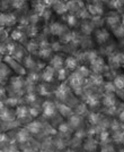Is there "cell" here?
<instances>
[{"label": "cell", "mask_w": 124, "mask_h": 152, "mask_svg": "<svg viewBox=\"0 0 124 152\" xmlns=\"http://www.w3.org/2000/svg\"><path fill=\"white\" fill-rule=\"evenodd\" d=\"M98 135V140L102 144H110V141L112 140V137L110 136V133L107 131H100Z\"/></svg>", "instance_id": "21"}, {"label": "cell", "mask_w": 124, "mask_h": 152, "mask_svg": "<svg viewBox=\"0 0 124 152\" xmlns=\"http://www.w3.org/2000/svg\"><path fill=\"white\" fill-rule=\"evenodd\" d=\"M23 32L20 31V30H14V31L12 32V39L14 40V41H20L22 40V38H23Z\"/></svg>", "instance_id": "33"}, {"label": "cell", "mask_w": 124, "mask_h": 152, "mask_svg": "<svg viewBox=\"0 0 124 152\" xmlns=\"http://www.w3.org/2000/svg\"><path fill=\"white\" fill-rule=\"evenodd\" d=\"M6 103L8 104V107H17L18 100L17 98H8L6 100Z\"/></svg>", "instance_id": "38"}, {"label": "cell", "mask_w": 124, "mask_h": 152, "mask_svg": "<svg viewBox=\"0 0 124 152\" xmlns=\"http://www.w3.org/2000/svg\"><path fill=\"white\" fill-rule=\"evenodd\" d=\"M42 152H46V151H42Z\"/></svg>", "instance_id": "59"}, {"label": "cell", "mask_w": 124, "mask_h": 152, "mask_svg": "<svg viewBox=\"0 0 124 152\" xmlns=\"http://www.w3.org/2000/svg\"><path fill=\"white\" fill-rule=\"evenodd\" d=\"M120 152H124V149H121V150H120Z\"/></svg>", "instance_id": "55"}, {"label": "cell", "mask_w": 124, "mask_h": 152, "mask_svg": "<svg viewBox=\"0 0 124 152\" xmlns=\"http://www.w3.org/2000/svg\"><path fill=\"white\" fill-rule=\"evenodd\" d=\"M67 152H74V151H72V150H68Z\"/></svg>", "instance_id": "56"}, {"label": "cell", "mask_w": 124, "mask_h": 152, "mask_svg": "<svg viewBox=\"0 0 124 152\" xmlns=\"http://www.w3.org/2000/svg\"><path fill=\"white\" fill-rule=\"evenodd\" d=\"M97 57H98V55H97V52L95 50H89V51H87V52H85V58H86L89 63H92V61L95 60Z\"/></svg>", "instance_id": "30"}, {"label": "cell", "mask_w": 124, "mask_h": 152, "mask_svg": "<svg viewBox=\"0 0 124 152\" xmlns=\"http://www.w3.org/2000/svg\"><path fill=\"white\" fill-rule=\"evenodd\" d=\"M6 20H7V14L0 13V28L6 26Z\"/></svg>", "instance_id": "41"}, {"label": "cell", "mask_w": 124, "mask_h": 152, "mask_svg": "<svg viewBox=\"0 0 124 152\" xmlns=\"http://www.w3.org/2000/svg\"><path fill=\"white\" fill-rule=\"evenodd\" d=\"M88 121H89V123L92 125H98L99 123H100V121H102V118H100V115L99 114L92 113V114L88 115Z\"/></svg>", "instance_id": "25"}, {"label": "cell", "mask_w": 124, "mask_h": 152, "mask_svg": "<svg viewBox=\"0 0 124 152\" xmlns=\"http://www.w3.org/2000/svg\"><path fill=\"white\" fill-rule=\"evenodd\" d=\"M121 65H123L124 66V51L121 53Z\"/></svg>", "instance_id": "52"}, {"label": "cell", "mask_w": 124, "mask_h": 152, "mask_svg": "<svg viewBox=\"0 0 124 152\" xmlns=\"http://www.w3.org/2000/svg\"><path fill=\"white\" fill-rule=\"evenodd\" d=\"M28 137H30V134H28V131L26 128H23V129L18 131V133L16 135V140L18 141L19 143H25L28 140Z\"/></svg>", "instance_id": "20"}, {"label": "cell", "mask_w": 124, "mask_h": 152, "mask_svg": "<svg viewBox=\"0 0 124 152\" xmlns=\"http://www.w3.org/2000/svg\"><path fill=\"white\" fill-rule=\"evenodd\" d=\"M74 20H76L74 16V15H71V17H69V19H68L69 24H70V25H71V24H74Z\"/></svg>", "instance_id": "51"}, {"label": "cell", "mask_w": 124, "mask_h": 152, "mask_svg": "<svg viewBox=\"0 0 124 152\" xmlns=\"http://www.w3.org/2000/svg\"><path fill=\"white\" fill-rule=\"evenodd\" d=\"M58 0H43V4L44 6H52V5H54Z\"/></svg>", "instance_id": "46"}, {"label": "cell", "mask_w": 124, "mask_h": 152, "mask_svg": "<svg viewBox=\"0 0 124 152\" xmlns=\"http://www.w3.org/2000/svg\"><path fill=\"white\" fill-rule=\"evenodd\" d=\"M90 68L94 72V74H100L105 68V61L102 57H97L95 60L90 63Z\"/></svg>", "instance_id": "5"}, {"label": "cell", "mask_w": 124, "mask_h": 152, "mask_svg": "<svg viewBox=\"0 0 124 152\" xmlns=\"http://www.w3.org/2000/svg\"><path fill=\"white\" fill-rule=\"evenodd\" d=\"M15 114L12 113L10 109H8V108H5L4 110H1L0 111V119L4 121H12L15 119Z\"/></svg>", "instance_id": "10"}, {"label": "cell", "mask_w": 124, "mask_h": 152, "mask_svg": "<svg viewBox=\"0 0 124 152\" xmlns=\"http://www.w3.org/2000/svg\"><path fill=\"white\" fill-rule=\"evenodd\" d=\"M123 129H124V126H123Z\"/></svg>", "instance_id": "60"}, {"label": "cell", "mask_w": 124, "mask_h": 152, "mask_svg": "<svg viewBox=\"0 0 124 152\" xmlns=\"http://www.w3.org/2000/svg\"><path fill=\"white\" fill-rule=\"evenodd\" d=\"M105 91H106V93H115V92H116V89H115V86H114L113 82L106 83Z\"/></svg>", "instance_id": "37"}, {"label": "cell", "mask_w": 124, "mask_h": 152, "mask_svg": "<svg viewBox=\"0 0 124 152\" xmlns=\"http://www.w3.org/2000/svg\"><path fill=\"white\" fill-rule=\"evenodd\" d=\"M97 144H98V142H97L96 140L89 139L86 143H85V150H86V151H89V152L94 151V150H96Z\"/></svg>", "instance_id": "23"}, {"label": "cell", "mask_w": 124, "mask_h": 152, "mask_svg": "<svg viewBox=\"0 0 124 152\" xmlns=\"http://www.w3.org/2000/svg\"><path fill=\"white\" fill-rule=\"evenodd\" d=\"M7 152H18V149H17V146L14 145V144H10V145L8 146V150Z\"/></svg>", "instance_id": "47"}, {"label": "cell", "mask_w": 124, "mask_h": 152, "mask_svg": "<svg viewBox=\"0 0 124 152\" xmlns=\"http://www.w3.org/2000/svg\"><path fill=\"white\" fill-rule=\"evenodd\" d=\"M38 55H40L41 58L45 59V58H48L51 56V49H50L46 45H41V48H40V50H38Z\"/></svg>", "instance_id": "24"}, {"label": "cell", "mask_w": 124, "mask_h": 152, "mask_svg": "<svg viewBox=\"0 0 124 152\" xmlns=\"http://www.w3.org/2000/svg\"><path fill=\"white\" fill-rule=\"evenodd\" d=\"M112 140L116 143V144H124V129L115 131L112 134Z\"/></svg>", "instance_id": "15"}, {"label": "cell", "mask_w": 124, "mask_h": 152, "mask_svg": "<svg viewBox=\"0 0 124 152\" xmlns=\"http://www.w3.org/2000/svg\"><path fill=\"white\" fill-rule=\"evenodd\" d=\"M113 84L118 91L124 92V74H120V75L115 76L113 80Z\"/></svg>", "instance_id": "12"}, {"label": "cell", "mask_w": 124, "mask_h": 152, "mask_svg": "<svg viewBox=\"0 0 124 152\" xmlns=\"http://www.w3.org/2000/svg\"><path fill=\"white\" fill-rule=\"evenodd\" d=\"M63 64H64L63 58L61 56H59V55H56V56H53V58H52L50 66H52L54 69H60V68H62Z\"/></svg>", "instance_id": "17"}, {"label": "cell", "mask_w": 124, "mask_h": 152, "mask_svg": "<svg viewBox=\"0 0 124 152\" xmlns=\"http://www.w3.org/2000/svg\"><path fill=\"white\" fill-rule=\"evenodd\" d=\"M26 129L28 131V133L37 134V133H40V131L42 129V124H41L40 121H32V123H30V124L27 125Z\"/></svg>", "instance_id": "14"}, {"label": "cell", "mask_w": 124, "mask_h": 152, "mask_svg": "<svg viewBox=\"0 0 124 152\" xmlns=\"http://www.w3.org/2000/svg\"><path fill=\"white\" fill-rule=\"evenodd\" d=\"M124 0H112V5L114 6V8H121L123 6Z\"/></svg>", "instance_id": "42"}, {"label": "cell", "mask_w": 124, "mask_h": 152, "mask_svg": "<svg viewBox=\"0 0 124 152\" xmlns=\"http://www.w3.org/2000/svg\"><path fill=\"white\" fill-rule=\"evenodd\" d=\"M5 108H6V103H5V101H2V100L0 99V111L4 110Z\"/></svg>", "instance_id": "50"}, {"label": "cell", "mask_w": 124, "mask_h": 152, "mask_svg": "<svg viewBox=\"0 0 124 152\" xmlns=\"http://www.w3.org/2000/svg\"><path fill=\"white\" fill-rule=\"evenodd\" d=\"M100 152H116V151H115V148L112 145V144H105V145L102 148Z\"/></svg>", "instance_id": "40"}, {"label": "cell", "mask_w": 124, "mask_h": 152, "mask_svg": "<svg viewBox=\"0 0 124 152\" xmlns=\"http://www.w3.org/2000/svg\"><path fill=\"white\" fill-rule=\"evenodd\" d=\"M58 110L60 111V114L63 116V117H70L72 115V109L71 107H69L64 103H59L58 104Z\"/></svg>", "instance_id": "18"}, {"label": "cell", "mask_w": 124, "mask_h": 152, "mask_svg": "<svg viewBox=\"0 0 124 152\" xmlns=\"http://www.w3.org/2000/svg\"><path fill=\"white\" fill-rule=\"evenodd\" d=\"M12 7L15 8H20L24 4V0H12Z\"/></svg>", "instance_id": "45"}, {"label": "cell", "mask_w": 124, "mask_h": 152, "mask_svg": "<svg viewBox=\"0 0 124 152\" xmlns=\"http://www.w3.org/2000/svg\"><path fill=\"white\" fill-rule=\"evenodd\" d=\"M64 65H66V68L70 70H74L78 67V59L74 56H69L66 58L64 60Z\"/></svg>", "instance_id": "13"}, {"label": "cell", "mask_w": 124, "mask_h": 152, "mask_svg": "<svg viewBox=\"0 0 124 152\" xmlns=\"http://www.w3.org/2000/svg\"><path fill=\"white\" fill-rule=\"evenodd\" d=\"M51 31H52V33H53L54 35H60V34L63 33L64 28H63V26L60 25V24L54 23V24H52V26H51Z\"/></svg>", "instance_id": "28"}, {"label": "cell", "mask_w": 124, "mask_h": 152, "mask_svg": "<svg viewBox=\"0 0 124 152\" xmlns=\"http://www.w3.org/2000/svg\"><path fill=\"white\" fill-rule=\"evenodd\" d=\"M114 31V33H115V37H118V38L122 39L124 38V25H121L118 26L115 30H113Z\"/></svg>", "instance_id": "36"}, {"label": "cell", "mask_w": 124, "mask_h": 152, "mask_svg": "<svg viewBox=\"0 0 124 152\" xmlns=\"http://www.w3.org/2000/svg\"><path fill=\"white\" fill-rule=\"evenodd\" d=\"M106 24L110 28L115 30L118 26L122 24V17L116 12H111L106 16Z\"/></svg>", "instance_id": "2"}, {"label": "cell", "mask_w": 124, "mask_h": 152, "mask_svg": "<svg viewBox=\"0 0 124 152\" xmlns=\"http://www.w3.org/2000/svg\"><path fill=\"white\" fill-rule=\"evenodd\" d=\"M10 85H12V88L15 91H20V90L24 88L25 85V81L23 80V77H20V76H16V77H14L12 78V82H10Z\"/></svg>", "instance_id": "11"}, {"label": "cell", "mask_w": 124, "mask_h": 152, "mask_svg": "<svg viewBox=\"0 0 124 152\" xmlns=\"http://www.w3.org/2000/svg\"><path fill=\"white\" fill-rule=\"evenodd\" d=\"M118 121H121L122 124H124V109L118 113Z\"/></svg>", "instance_id": "48"}, {"label": "cell", "mask_w": 124, "mask_h": 152, "mask_svg": "<svg viewBox=\"0 0 124 152\" xmlns=\"http://www.w3.org/2000/svg\"><path fill=\"white\" fill-rule=\"evenodd\" d=\"M0 152H4V151H2V150H1V149H0Z\"/></svg>", "instance_id": "57"}, {"label": "cell", "mask_w": 124, "mask_h": 152, "mask_svg": "<svg viewBox=\"0 0 124 152\" xmlns=\"http://www.w3.org/2000/svg\"><path fill=\"white\" fill-rule=\"evenodd\" d=\"M123 99H124V93H123Z\"/></svg>", "instance_id": "58"}, {"label": "cell", "mask_w": 124, "mask_h": 152, "mask_svg": "<svg viewBox=\"0 0 124 152\" xmlns=\"http://www.w3.org/2000/svg\"><path fill=\"white\" fill-rule=\"evenodd\" d=\"M24 64H25V67L31 69L35 66V61H33V59L31 58V56H27V57H24Z\"/></svg>", "instance_id": "35"}, {"label": "cell", "mask_w": 124, "mask_h": 152, "mask_svg": "<svg viewBox=\"0 0 124 152\" xmlns=\"http://www.w3.org/2000/svg\"><path fill=\"white\" fill-rule=\"evenodd\" d=\"M68 93H69V86L67 84H64V83H62L56 91V98H59V99H61V100H64V99L67 98Z\"/></svg>", "instance_id": "9"}, {"label": "cell", "mask_w": 124, "mask_h": 152, "mask_svg": "<svg viewBox=\"0 0 124 152\" xmlns=\"http://www.w3.org/2000/svg\"><path fill=\"white\" fill-rule=\"evenodd\" d=\"M77 72H78L84 78H86V77H88V76L90 75V70H89V68L86 67V66H80V67H78V70H77Z\"/></svg>", "instance_id": "31"}, {"label": "cell", "mask_w": 124, "mask_h": 152, "mask_svg": "<svg viewBox=\"0 0 124 152\" xmlns=\"http://www.w3.org/2000/svg\"><path fill=\"white\" fill-rule=\"evenodd\" d=\"M54 73H56V70H54V68L52 67V66H46L45 68L43 69V72H42V75H41V77H42V80H43L44 82H52L53 81V77H54Z\"/></svg>", "instance_id": "8"}, {"label": "cell", "mask_w": 124, "mask_h": 152, "mask_svg": "<svg viewBox=\"0 0 124 152\" xmlns=\"http://www.w3.org/2000/svg\"><path fill=\"white\" fill-rule=\"evenodd\" d=\"M122 25H124V15L122 16Z\"/></svg>", "instance_id": "54"}, {"label": "cell", "mask_w": 124, "mask_h": 152, "mask_svg": "<svg viewBox=\"0 0 124 152\" xmlns=\"http://www.w3.org/2000/svg\"><path fill=\"white\" fill-rule=\"evenodd\" d=\"M17 18L14 14H7V20H6V26H12L16 24Z\"/></svg>", "instance_id": "32"}, {"label": "cell", "mask_w": 124, "mask_h": 152, "mask_svg": "<svg viewBox=\"0 0 124 152\" xmlns=\"http://www.w3.org/2000/svg\"><path fill=\"white\" fill-rule=\"evenodd\" d=\"M5 60H6V64L7 65H9V67L14 69L16 73H19L20 75H24L25 74V68L24 67H22L18 63H17V60H15L12 56H5Z\"/></svg>", "instance_id": "4"}, {"label": "cell", "mask_w": 124, "mask_h": 152, "mask_svg": "<svg viewBox=\"0 0 124 152\" xmlns=\"http://www.w3.org/2000/svg\"><path fill=\"white\" fill-rule=\"evenodd\" d=\"M6 95V90H5V88L0 84V98H2V96H5Z\"/></svg>", "instance_id": "49"}, {"label": "cell", "mask_w": 124, "mask_h": 152, "mask_svg": "<svg viewBox=\"0 0 124 152\" xmlns=\"http://www.w3.org/2000/svg\"><path fill=\"white\" fill-rule=\"evenodd\" d=\"M42 111L45 117H53L56 113V106L54 102L46 100L44 101L43 106H42Z\"/></svg>", "instance_id": "3"}, {"label": "cell", "mask_w": 124, "mask_h": 152, "mask_svg": "<svg viewBox=\"0 0 124 152\" xmlns=\"http://www.w3.org/2000/svg\"><path fill=\"white\" fill-rule=\"evenodd\" d=\"M68 77V70L67 68H60V69H58V80H60V81H63V80H66Z\"/></svg>", "instance_id": "34"}, {"label": "cell", "mask_w": 124, "mask_h": 152, "mask_svg": "<svg viewBox=\"0 0 124 152\" xmlns=\"http://www.w3.org/2000/svg\"><path fill=\"white\" fill-rule=\"evenodd\" d=\"M85 101H86L87 106H89V107H96L99 103V100H98V98H97V95L92 94V93L87 94Z\"/></svg>", "instance_id": "19"}, {"label": "cell", "mask_w": 124, "mask_h": 152, "mask_svg": "<svg viewBox=\"0 0 124 152\" xmlns=\"http://www.w3.org/2000/svg\"><path fill=\"white\" fill-rule=\"evenodd\" d=\"M95 39H96V41L98 42L99 45H104L110 39V32L105 30V28H99V30L96 31Z\"/></svg>", "instance_id": "7"}, {"label": "cell", "mask_w": 124, "mask_h": 152, "mask_svg": "<svg viewBox=\"0 0 124 152\" xmlns=\"http://www.w3.org/2000/svg\"><path fill=\"white\" fill-rule=\"evenodd\" d=\"M8 72H9V68L7 67L5 64H1L0 65V81L6 80L7 76H8Z\"/></svg>", "instance_id": "29"}, {"label": "cell", "mask_w": 124, "mask_h": 152, "mask_svg": "<svg viewBox=\"0 0 124 152\" xmlns=\"http://www.w3.org/2000/svg\"><path fill=\"white\" fill-rule=\"evenodd\" d=\"M84 82H85V78H84L78 72H74L71 75L69 76V84H70V88L74 90V92L77 93V94H80Z\"/></svg>", "instance_id": "1"}, {"label": "cell", "mask_w": 124, "mask_h": 152, "mask_svg": "<svg viewBox=\"0 0 124 152\" xmlns=\"http://www.w3.org/2000/svg\"><path fill=\"white\" fill-rule=\"evenodd\" d=\"M1 64H2V56L0 55V65H1Z\"/></svg>", "instance_id": "53"}, {"label": "cell", "mask_w": 124, "mask_h": 152, "mask_svg": "<svg viewBox=\"0 0 124 152\" xmlns=\"http://www.w3.org/2000/svg\"><path fill=\"white\" fill-rule=\"evenodd\" d=\"M110 64L113 67H118L121 65V53H113L110 56Z\"/></svg>", "instance_id": "22"}, {"label": "cell", "mask_w": 124, "mask_h": 152, "mask_svg": "<svg viewBox=\"0 0 124 152\" xmlns=\"http://www.w3.org/2000/svg\"><path fill=\"white\" fill-rule=\"evenodd\" d=\"M58 129H59V132H60V133L64 134V133H67V132H69L70 126H69L68 124H60Z\"/></svg>", "instance_id": "39"}, {"label": "cell", "mask_w": 124, "mask_h": 152, "mask_svg": "<svg viewBox=\"0 0 124 152\" xmlns=\"http://www.w3.org/2000/svg\"><path fill=\"white\" fill-rule=\"evenodd\" d=\"M15 116H16L17 118H20V119L26 118L27 116H30V109H27L25 106H18V107L16 108Z\"/></svg>", "instance_id": "16"}, {"label": "cell", "mask_w": 124, "mask_h": 152, "mask_svg": "<svg viewBox=\"0 0 124 152\" xmlns=\"http://www.w3.org/2000/svg\"><path fill=\"white\" fill-rule=\"evenodd\" d=\"M103 104L106 109L108 108H114L118 104V100H116V95L115 93H106L103 98Z\"/></svg>", "instance_id": "6"}, {"label": "cell", "mask_w": 124, "mask_h": 152, "mask_svg": "<svg viewBox=\"0 0 124 152\" xmlns=\"http://www.w3.org/2000/svg\"><path fill=\"white\" fill-rule=\"evenodd\" d=\"M25 99H26V101L27 102H34L35 101V99H36V96H35V94H34L33 92H30L28 94L25 96Z\"/></svg>", "instance_id": "43"}, {"label": "cell", "mask_w": 124, "mask_h": 152, "mask_svg": "<svg viewBox=\"0 0 124 152\" xmlns=\"http://www.w3.org/2000/svg\"><path fill=\"white\" fill-rule=\"evenodd\" d=\"M80 124V116L78 115H71L69 117V126L70 127H78Z\"/></svg>", "instance_id": "26"}, {"label": "cell", "mask_w": 124, "mask_h": 152, "mask_svg": "<svg viewBox=\"0 0 124 152\" xmlns=\"http://www.w3.org/2000/svg\"><path fill=\"white\" fill-rule=\"evenodd\" d=\"M86 111H87V108L85 104H81V106L79 104L78 108H77V115H78V116H80L82 113H86Z\"/></svg>", "instance_id": "44"}, {"label": "cell", "mask_w": 124, "mask_h": 152, "mask_svg": "<svg viewBox=\"0 0 124 152\" xmlns=\"http://www.w3.org/2000/svg\"><path fill=\"white\" fill-rule=\"evenodd\" d=\"M90 82L98 86V85H102L104 83V78L100 74H94V75L90 76Z\"/></svg>", "instance_id": "27"}]
</instances>
